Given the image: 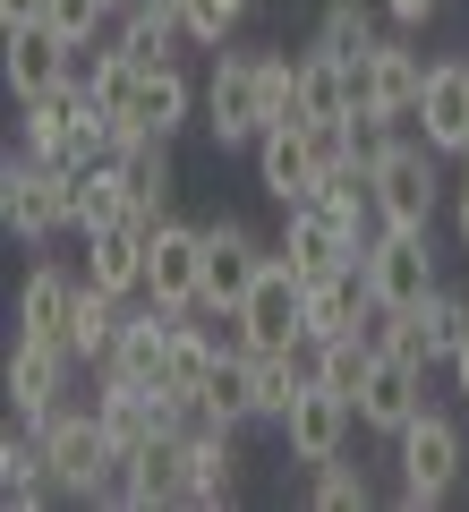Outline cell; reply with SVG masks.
<instances>
[{
    "mask_svg": "<svg viewBox=\"0 0 469 512\" xmlns=\"http://www.w3.org/2000/svg\"><path fill=\"white\" fill-rule=\"evenodd\" d=\"M248 9H256V0H188V43H205V52H222V43H231L239 35V26H248Z\"/></svg>",
    "mask_w": 469,
    "mask_h": 512,
    "instance_id": "f1b7e54d",
    "label": "cell"
},
{
    "mask_svg": "<svg viewBox=\"0 0 469 512\" xmlns=\"http://www.w3.org/2000/svg\"><path fill=\"white\" fill-rule=\"evenodd\" d=\"M77 367H86L77 350H60V342H26V333H18V342H9V376H0V384H9V410H18L26 427H43L52 410L77 402Z\"/></svg>",
    "mask_w": 469,
    "mask_h": 512,
    "instance_id": "8992f818",
    "label": "cell"
},
{
    "mask_svg": "<svg viewBox=\"0 0 469 512\" xmlns=\"http://www.w3.org/2000/svg\"><path fill=\"white\" fill-rule=\"evenodd\" d=\"M376 18H384V0H376V9H367V0H325V18H316V43H325L333 60H376V52H384Z\"/></svg>",
    "mask_w": 469,
    "mask_h": 512,
    "instance_id": "cb8c5ba5",
    "label": "cell"
},
{
    "mask_svg": "<svg viewBox=\"0 0 469 512\" xmlns=\"http://www.w3.org/2000/svg\"><path fill=\"white\" fill-rule=\"evenodd\" d=\"M367 316H376L367 265H333V274L307 282V325H299V342H333V333H359Z\"/></svg>",
    "mask_w": 469,
    "mask_h": 512,
    "instance_id": "ac0fdd59",
    "label": "cell"
},
{
    "mask_svg": "<svg viewBox=\"0 0 469 512\" xmlns=\"http://www.w3.org/2000/svg\"><path fill=\"white\" fill-rule=\"evenodd\" d=\"M239 308H248L256 342H299V325H307V282L290 274V256H282V248L265 256V274L248 282V299H239Z\"/></svg>",
    "mask_w": 469,
    "mask_h": 512,
    "instance_id": "d6986e66",
    "label": "cell"
},
{
    "mask_svg": "<svg viewBox=\"0 0 469 512\" xmlns=\"http://www.w3.org/2000/svg\"><path fill=\"white\" fill-rule=\"evenodd\" d=\"M145 299H171V308H197L205 299V222L163 214L145 239Z\"/></svg>",
    "mask_w": 469,
    "mask_h": 512,
    "instance_id": "9c48e42d",
    "label": "cell"
},
{
    "mask_svg": "<svg viewBox=\"0 0 469 512\" xmlns=\"http://www.w3.org/2000/svg\"><path fill=\"white\" fill-rule=\"evenodd\" d=\"M452 239H461V256H469V171H461V188H452Z\"/></svg>",
    "mask_w": 469,
    "mask_h": 512,
    "instance_id": "1f68e13d",
    "label": "cell"
},
{
    "mask_svg": "<svg viewBox=\"0 0 469 512\" xmlns=\"http://www.w3.org/2000/svg\"><path fill=\"white\" fill-rule=\"evenodd\" d=\"M77 299H86V274H69V265H52V256H43L35 274L18 282V333H26V342H60V350H69Z\"/></svg>",
    "mask_w": 469,
    "mask_h": 512,
    "instance_id": "9a60e30c",
    "label": "cell"
},
{
    "mask_svg": "<svg viewBox=\"0 0 469 512\" xmlns=\"http://www.w3.org/2000/svg\"><path fill=\"white\" fill-rule=\"evenodd\" d=\"M393 461H401V504L410 512H435L452 495V478L469 470V444H461V427H452V410H418L410 427L393 436Z\"/></svg>",
    "mask_w": 469,
    "mask_h": 512,
    "instance_id": "3957f363",
    "label": "cell"
},
{
    "mask_svg": "<svg viewBox=\"0 0 469 512\" xmlns=\"http://www.w3.org/2000/svg\"><path fill=\"white\" fill-rule=\"evenodd\" d=\"M137 77H145V60H128L120 43H94V69H86V103L103 111V120H128V103H137Z\"/></svg>",
    "mask_w": 469,
    "mask_h": 512,
    "instance_id": "d4e9b609",
    "label": "cell"
},
{
    "mask_svg": "<svg viewBox=\"0 0 469 512\" xmlns=\"http://www.w3.org/2000/svg\"><path fill=\"white\" fill-rule=\"evenodd\" d=\"M359 265H367L376 308H393V316L427 308V299L444 291V274H435V231H401V222H384V231L359 248Z\"/></svg>",
    "mask_w": 469,
    "mask_h": 512,
    "instance_id": "5b68a950",
    "label": "cell"
},
{
    "mask_svg": "<svg viewBox=\"0 0 469 512\" xmlns=\"http://www.w3.org/2000/svg\"><path fill=\"white\" fill-rule=\"evenodd\" d=\"M410 316H418V333H427L435 359H452V350L469 342V299H461V291H435L427 308H410Z\"/></svg>",
    "mask_w": 469,
    "mask_h": 512,
    "instance_id": "83f0119b",
    "label": "cell"
},
{
    "mask_svg": "<svg viewBox=\"0 0 469 512\" xmlns=\"http://www.w3.org/2000/svg\"><path fill=\"white\" fill-rule=\"evenodd\" d=\"M435 60L418 43H384L376 60H350V111H376V120H418V94H427Z\"/></svg>",
    "mask_w": 469,
    "mask_h": 512,
    "instance_id": "ba28073f",
    "label": "cell"
},
{
    "mask_svg": "<svg viewBox=\"0 0 469 512\" xmlns=\"http://www.w3.org/2000/svg\"><path fill=\"white\" fill-rule=\"evenodd\" d=\"M120 171H128V214L163 222V214H171V188H180L171 137H128V146H120Z\"/></svg>",
    "mask_w": 469,
    "mask_h": 512,
    "instance_id": "44dd1931",
    "label": "cell"
},
{
    "mask_svg": "<svg viewBox=\"0 0 469 512\" xmlns=\"http://www.w3.org/2000/svg\"><path fill=\"white\" fill-rule=\"evenodd\" d=\"M0 222H9V239H26V248H52L60 231H69V163H43V154H9L0 163Z\"/></svg>",
    "mask_w": 469,
    "mask_h": 512,
    "instance_id": "277c9868",
    "label": "cell"
},
{
    "mask_svg": "<svg viewBox=\"0 0 469 512\" xmlns=\"http://www.w3.org/2000/svg\"><path fill=\"white\" fill-rule=\"evenodd\" d=\"M43 9H52V0H0V26H35Z\"/></svg>",
    "mask_w": 469,
    "mask_h": 512,
    "instance_id": "d6a6232c",
    "label": "cell"
},
{
    "mask_svg": "<svg viewBox=\"0 0 469 512\" xmlns=\"http://www.w3.org/2000/svg\"><path fill=\"white\" fill-rule=\"evenodd\" d=\"M282 453L299 461V470H316V461H342V444H350V427H359V402L350 393H333V384H316L307 376L299 384V402L282 410Z\"/></svg>",
    "mask_w": 469,
    "mask_h": 512,
    "instance_id": "52a82bcc",
    "label": "cell"
},
{
    "mask_svg": "<svg viewBox=\"0 0 469 512\" xmlns=\"http://www.w3.org/2000/svg\"><path fill=\"white\" fill-rule=\"evenodd\" d=\"M256 188H265L273 205H307L316 188H325V163H316V146H307V120H282L256 137Z\"/></svg>",
    "mask_w": 469,
    "mask_h": 512,
    "instance_id": "4fadbf2b",
    "label": "cell"
},
{
    "mask_svg": "<svg viewBox=\"0 0 469 512\" xmlns=\"http://www.w3.org/2000/svg\"><path fill=\"white\" fill-rule=\"evenodd\" d=\"M111 43H120V52L128 60H145V69H154V60H180V26H171V18H154V9H128V18H120V35H111Z\"/></svg>",
    "mask_w": 469,
    "mask_h": 512,
    "instance_id": "484cf974",
    "label": "cell"
},
{
    "mask_svg": "<svg viewBox=\"0 0 469 512\" xmlns=\"http://www.w3.org/2000/svg\"><path fill=\"white\" fill-rule=\"evenodd\" d=\"M145 239H154L145 214L103 222V231H86V265H77V274H86L94 291H111V299H137L145 291Z\"/></svg>",
    "mask_w": 469,
    "mask_h": 512,
    "instance_id": "5bb4252c",
    "label": "cell"
},
{
    "mask_svg": "<svg viewBox=\"0 0 469 512\" xmlns=\"http://www.w3.org/2000/svg\"><path fill=\"white\" fill-rule=\"evenodd\" d=\"M418 137H427L435 154H452V163H461V146H469V60L461 52H444L427 69V94H418Z\"/></svg>",
    "mask_w": 469,
    "mask_h": 512,
    "instance_id": "2e32d148",
    "label": "cell"
},
{
    "mask_svg": "<svg viewBox=\"0 0 469 512\" xmlns=\"http://www.w3.org/2000/svg\"><path fill=\"white\" fill-rule=\"evenodd\" d=\"M273 248L290 256V274H299V282H316V274H333V265H359L367 239L350 231L342 214H325V205L307 197V205H282V239H273Z\"/></svg>",
    "mask_w": 469,
    "mask_h": 512,
    "instance_id": "30bf717a",
    "label": "cell"
},
{
    "mask_svg": "<svg viewBox=\"0 0 469 512\" xmlns=\"http://www.w3.org/2000/svg\"><path fill=\"white\" fill-rule=\"evenodd\" d=\"M444 367H452V384H461V393H469V342H461V350H452V359H444Z\"/></svg>",
    "mask_w": 469,
    "mask_h": 512,
    "instance_id": "836d02e7",
    "label": "cell"
},
{
    "mask_svg": "<svg viewBox=\"0 0 469 512\" xmlns=\"http://www.w3.org/2000/svg\"><path fill=\"white\" fill-rule=\"evenodd\" d=\"M282 120H299V60L256 52V43H222L214 77H205V137L231 154V146H256Z\"/></svg>",
    "mask_w": 469,
    "mask_h": 512,
    "instance_id": "6da1fadb",
    "label": "cell"
},
{
    "mask_svg": "<svg viewBox=\"0 0 469 512\" xmlns=\"http://www.w3.org/2000/svg\"><path fill=\"white\" fill-rule=\"evenodd\" d=\"M418 410H427V367H410V359H393V350H376V367H367V384H359V427L401 436Z\"/></svg>",
    "mask_w": 469,
    "mask_h": 512,
    "instance_id": "e0dca14e",
    "label": "cell"
},
{
    "mask_svg": "<svg viewBox=\"0 0 469 512\" xmlns=\"http://www.w3.org/2000/svg\"><path fill=\"white\" fill-rule=\"evenodd\" d=\"M384 18H393V26H435V18H444V0H384Z\"/></svg>",
    "mask_w": 469,
    "mask_h": 512,
    "instance_id": "4dcf8cb0",
    "label": "cell"
},
{
    "mask_svg": "<svg viewBox=\"0 0 469 512\" xmlns=\"http://www.w3.org/2000/svg\"><path fill=\"white\" fill-rule=\"evenodd\" d=\"M367 180H376V222H401V231H435V205H444V154L427 137H384L367 154Z\"/></svg>",
    "mask_w": 469,
    "mask_h": 512,
    "instance_id": "7a4b0ae2",
    "label": "cell"
},
{
    "mask_svg": "<svg viewBox=\"0 0 469 512\" xmlns=\"http://www.w3.org/2000/svg\"><path fill=\"white\" fill-rule=\"evenodd\" d=\"M367 367H376V333H333V342H307V376L316 384H333V393H350L359 402V384H367Z\"/></svg>",
    "mask_w": 469,
    "mask_h": 512,
    "instance_id": "7402d4cb",
    "label": "cell"
},
{
    "mask_svg": "<svg viewBox=\"0 0 469 512\" xmlns=\"http://www.w3.org/2000/svg\"><path fill=\"white\" fill-rule=\"evenodd\" d=\"M188 111H205V86H188L180 60H154V69L137 77V103H128V120H111V128H120V146H128V137H180Z\"/></svg>",
    "mask_w": 469,
    "mask_h": 512,
    "instance_id": "7c38bea8",
    "label": "cell"
},
{
    "mask_svg": "<svg viewBox=\"0 0 469 512\" xmlns=\"http://www.w3.org/2000/svg\"><path fill=\"white\" fill-rule=\"evenodd\" d=\"M239 495V427L205 419L188 427V504H231Z\"/></svg>",
    "mask_w": 469,
    "mask_h": 512,
    "instance_id": "ffe728a7",
    "label": "cell"
},
{
    "mask_svg": "<svg viewBox=\"0 0 469 512\" xmlns=\"http://www.w3.org/2000/svg\"><path fill=\"white\" fill-rule=\"evenodd\" d=\"M342 111H350V60L307 43L299 52V120H342Z\"/></svg>",
    "mask_w": 469,
    "mask_h": 512,
    "instance_id": "603a6c76",
    "label": "cell"
},
{
    "mask_svg": "<svg viewBox=\"0 0 469 512\" xmlns=\"http://www.w3.org/2000/svg\"><path fill=\"white\" fill-rule=\"evenodd\" d=\"M43 18H52L69 43H103V26H111V0H52Z\"/></svg>",
    "mask_w": 469,
    "mask_h": 512,
    "instance_id": "f546056e",
    "label": "cell"
},
{
    "mask_svg": "<svg viewBox=\"0 0 469 512\" xmlns=\"http://www.w3.org/2000/svg\"><path fill=\"white\" fill-rule=\"evenodd\" d=\"M316 487H307V504L316 512H367L376 504V487H367V470H350V461H316Z\"/></svg>",
    "mask_w": 469,
    "mask_h": 512,
    "instance_id": "4316f807",
    "label": "cell"
},
{
    "mask_svg": "<svg viewBox=\"0 0 469 512\" xmlns=\"http://www.w3.org/2000/svg\"><path fill=\"white\" fill-rule=\"evenodd\" d=\"M128 9H137V0H111V18H128Z\"/></svg>",
    "mask_w": 469,
    "mask_h": 512,
    "instance_id": "e575fe53",
    "label": "cell"
},
{
    "mask_svg": "<svg viewBox=\"0 0 469 512\" xmlns=\"http://www.w3.org/2000/svg\"><path fill=\"white\" fill-rule=\"evenodd\" d=\"M265 256H273V248H265L239 214H214V222H205V299H197V308H239L248 282L265 274Z\"/></svg>",
    "mask_w": 469,
    "mask_h": 512,
    "instance_id": "8fae6325",
    "label": "cell"
}]
</instances>
